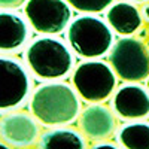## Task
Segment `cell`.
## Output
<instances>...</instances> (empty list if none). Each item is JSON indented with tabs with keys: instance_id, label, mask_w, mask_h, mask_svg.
<instances>
[{
	"instance_id": "cell-3",
	"label": "cell",
	"mask_w": 149,
	"mask_h": 149,
	"mask_svg": "<svg viewBox=\"0 0 149 149\" xmlns=\"http://www.w3.org/2000/svg\"><path fill=\"white\" fill-rule=\"evenodd\" d=\"M66 40L82 60L103 58L116 42L115 31L107 21L94 14H82L73 18L66 29Z\"/></svg>"
},
{
	"instance_id": "cell-12",
	"label": "cell",
	"mask_w": 149,
	"mask_h": 149,
	"mask_svg": "<svg viewBox=\"0 0 149 149\" xmlns=\"http://www.w3.org/2000/svg\"><path fill=\"white\" fill-rule=\"evenodd\" d=\"M106 21L118 36H133L145 22L140 9L130 0L112 3L106 10Z\"/></svg>"
},
{
	"instance_id": "cell-20",
	"label": "cell",
	"mask_w": 149,
	"mask_h": 149,
	"mask_svg": "<svg viewBox=\"0 0 149 149\" xmlns=\"http://www.w3.org/2000/svg\"><path fill=\"white\" fill-rule=\"evenodd\" d=\"M0 148H6V149H8V148H10V146H9V145H8L5 140H2V139H0Z\"/></svg>"
},
{
	"instance_id": "cell-8",
	"label": "cell",
	"mask_w": 149,
	"mask_h": 149,
	"mask_svg": "<svg viewBox=\"0 0 149 149\" xmlns=\"http://www.w3.org/2000/svg\"><path fill=\"white\" fill-rule=\"evenodd\" d=\"M42 124L36 116L24 110H10L0 118V139L10 148H29L39 142Z\"/></svg>"
},
{
	"instance_id": "cell-2",
	"label": "cell",
	"mask_w": 149,
	"mask_h": 149,
	"mask_svg": "<svg viewBox=\"0 0 149 149\" xmlns=\"http://www.w3.org/2000/svg\"><path fill=\"white\" fill-rule=\"evenodd\" d=\"M24 63L39 81H61L74 69V52L57 36L40 34L24 49Z\"/></svg>"
},
{
	"instance_id": "cell-11",
	"label": "cell",
	"mask_w": 149,
	"mask_h": 149,
	"mask_svg": "<svg viewBox=\"0 0 149 149\" xmlns=\"http://www.w3.org/2000/svg\"><path fill=\"white\" fill-rule=\"evenodd\" d=\"M31 26L26 15L10 9H0V52L14 54L29 45Z\"/></svg>"
},
{
	"instance_id": "cell-15",
	"label": "cell",
	"mask_w": 149,
	"mask_h": 149,
	"mask_svg": "<svg viewBox=\"0 0 149 149\" xmlns=\"http://www.w3.org/2000/svg\"><path fill=\"white\" fill-rule=\"evenodd\" d=\"M72 9L79 14H102L106 12L107 8L115 3V0H67Z\"/></svg>"
},
{
	"instance_id": "cell-13",
	"label": "cell",
	"mask_w": 149,
	"mask_h": 149,
	"mask_svg": "<svg viewBox=\"0 0 149 149\" xmlns=\"http://www.w3.org/2000/svg\"><path fill=\"white\" fill-rule=\"evenodd\" d=\"M37 146L42 149H54V148L85 149L88 146V142H86L85 136L81 133V130L63 125V127H51L46 131H42Z\"/></svg>"
},
{
	"instance_id": "cell-9",
	"label": "cell",
	"mask_w": 149,
	"mask_h": 149,
	"mask_svg": "<svg viewBox=\"0 0 149 149\" xmlns=\"http://www.w3.org/2000/svg\"><path fill=\"white\" fill-rule=\"evenodd\" d=\"M110 107L122 122L149 118V90L140 82H124L110 97Z\"/></svg>"
},
{
	"instance_id": "cell-22",
	"label": "cell",
	"mask_w": 149,
	"mask_h": 149,
	"mask_svg": "<svg viewBox=\"0 0 149 149\" xmlns=\"http://www.w3.org/2000/svg\"><path fill=\"white\" fill-rule=\"evenodd\" d=\"M146 86H148V90H149V76L146 78Z\"/></svg>"
},
{
	"instance_id": "cell-23",
	"label": "cell",
	"mask_w": 149,
	"mask_h": 149,
	"mask_svg": "<svg viewBox=\"0 0 149 149\" xmlns=\"http://www.w3.org/2000/svg\"><path fill=\"white\" fill-rule=\"evenodd\" d=\"M146 46H148V51H149V39L146 40Z\"/></svg>"
},
{
	"instance_id": "cell-18",
	"label": "cell",
	"mask_w": 149,
	"mask_h": 149,
	"mask_svg": "<svg viewBox=\"0 0 149 149\" xmlns=\"http://www.w3.org/2000/svg\"><path fill=\"white\" fill-rule=\"evenodd\" d=\"M140 12H142V17H143V21L145 24L149 26V2H145L143 6L140 8Z\"/></svg>"
},
{
	"instance_id": "cell-7",
	"label": "cell",
	"mask_w": 149,
	"mask_h": 149,
	"mask_svg": "<svg viewBox=\"0 0 149 149\" xmlns=\"http://www.w3.org/2000/svg\"><path fill=\"white\" fill-rule=\"evenodd\" d=\"M24 15L31 29L39 34H61L73 19L67 0H27Z\"/></svg>"
},
{
	"instance_id": "cell-5",
	"label": "cell",
	"mask_w": 149,
	"mask_h": 149,
	"mask_svg": "<svg viewBox=\"0 0 149 149\" xmlns=\"http://www.w3.org/2000/svg\"><path fill=\"white\" fill-rule=\"evenodd\" d=\"M31 72L17 57L0 55V112L21 109L33 93Z\"/></svg>"
},
{
	"instance_id": "cell-24",
	"label": "cell",
	"mask_w": 149,
	"mask_h": 149,
	"mask_svg": "<svg viewBox=\"0 0 149 149\" xmlns=\"http://www.w3.org/2000/svg\"><path fill=\"white\" fill-rule=\"evenodd\" d=\"M148 36H149V27H148ZM148 39H149V37H148Z\"/></svg>"
},
{
	"instance_id": "cell-4",
	"label": "cell",
	"mask_w": 149,
	"mask_h": 149,
	"mask_svg": "<svg viewBox=\"0 0 149 149\" xmlns=\"http://www.w3.org/2000/svg\"><path fill=\"white\" fill-rule=\"evenodd\" d=\"M118 74L109 61L84 60L73 69L70 82L86 103H104L118 88Z\"/></svg>"
},
{
	"instance_id": "cell-16",
	"label": "cell",
	"mask_w": 149,
	"mask_h": 149,
	"mask_svg": "<svg viewBox=\"0 0 149 149\" xmlns=\"http://www.w3.org/2000/svg\"><path fill=\"white\" fill-rule=\"evenodd\" d=\"M27 0H0V9H19L26 5Z\"/></svg>"
},
{
	"instance_id": "cell-10",
	"label": "cell",
	"mask_w": 149,
	"mask_h": 149,
	"mask_svg": "<svg viewBox=\"0 0 149 149\" xmlns=\"http://www.w3.org/2000/svg\"><path fill=\"white\" fill-rule=\"evenodd\" d=\"M78 127L90 142L107 140L118 130V118L110 106L104 103H88L79 115Z\"/></svg>"
},
{
	"instance_id": "cell-6",
	"label": "cell",
	"mask_w": 149,
	"mask_h": 149,
	"mask_svg": "<svg viewBox=\"0 0 149 149\" xmlns=\"http://www.w3.org/2000/svg\"><path fill=\"white\" fill-rule=\"evenodd\" d=\"M107 57L118 78L124 82H142L149 76V51L139 37L121 36Z\"/></svg>"
},
{
	"instance_id": "cell-14",
	"label": "cell",
	"mask_w": 149,
	"mask_h": 149,
	"mask_svg": "<svg viewBox=\"0 0 149 149\" xmlns=\"http://www.w3.org/2000/svg\"><path fill=\"white\" fill-rule=\"evenodd\" d=\"M115 139L125 149H149V122L145 119L124 122L116 130Z\"/></svg>"
},
{
	"instance_id": "cell-1",
	"label": "cell",
	"mask_w": 149,
	"mask_h": 149,
	"mask_svg": "<svg viewBox=\"0 0 149 149\" xmlns=\"http://www.w3.org/2000/svg\"><path fill=\"white\" fill-rule=\"evenodd\" d=\"M82 98L72 84L61 81H43L31 93L30 112L43 127L72 125L79 119Z\"/></svg>"
},
{
	"instance_id": "cell-21",
	"label": "cell",
	"mask_w": 149,
	"mask_h": 149,
	"mask_svg": "<svg viewBox=\"0 0 149 149\" xmlns=\"http://www.w3.org/2000/svg\"><path fill=\"white\" fill-rule=\"evenodd\" d=\"M133 3H145V2H149V0H130Z\"/></svg>"
},
{
	"instance_id": "cell-19",
	"label": "cell",
	"mask_w": 149,
	"mask_h": 149,
	"mask_svg": "<svg viewBox=\"0 0 149 149\" xmlns=\"http://www.w3.org/2000/svg\"><path fill=\"white\" fill-rule=\"evenodd\" d=\"M137 37H139V39H142V40L146 39V37H149V36H148V29H143V27H142V29L137 31Z\"/></svg>"
},
{
	"instance_id": "cell-17",
	"label": "cell",
	"mask_w": 149,
	"mask_h": 149,
	"mask_svg": "<svg viewBox=\"0 0 149 149\" xmlns=\"http://www.w3.org/2000/svg\"><path fill=\"white\" fill-rule=\"evenodd\" d=\"M94 149H100V148H110V149H116L119 145L116 143V142H109V139L107 140H100V142H94L93 145H91Z\"/></svg>"
}]
</instances>
